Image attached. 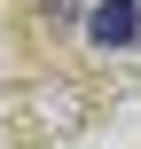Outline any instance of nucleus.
I'll return each mask as SVG.
<instances>
[{"label":"nucleus","instance_id":"nucleus-1","mask_svg":"<svg viewBox=\"0 0 141 149\" xmlns=\"http://www.w3.org/2000/svg\"><path fill=\"white\" fill-rule=\"evenodd\" d=\"M86 39L94 47H133L141 39V0H94L86 8Z\"/></svg>","mask_w":141,"mask_h":149}]
</instances>
